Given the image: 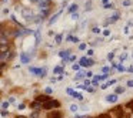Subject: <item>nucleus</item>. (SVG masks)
<instances>
[{"mask_svg":"<svg viewBox=\"0 0 133 118\" xmlns=\"http://www.w3.org/2000/svg\"><path fill=\"white\" fill-rule=\"evenodd\" d=\"M104 9H113V4H104Z\"/></svg>","mask_w":133,"mask_h":118,"instance_id":"obj_31","label":"nucleus"},{"mask_svg":"<svg viewBox=\"0 0 133 118\" xmlns=\"http://www.w3.org/2000/svg\"><path fill=\"white\" fill-rule=\"evenodd\" d=\"M117 68L120 70V71H124V67L123 66H117Z\"/></svg>","mask_w":133,"mask_h":118,"instance_id":"obj_40","label":"nucleus"},{"mask_svg":"<svg viewBox=\"0 0 133 118\" xmlns=\"http://www.w3.org/2000/svg\"><path fill=\"white\" fill-rule=\"evenodd\" d=\"M6 67V63L4 61H0V68H4Z\"/></svg>","mask_w":133,"mask_h":118,"instance_id":"obj_30","label":"nucleus"},{"mask_svg":"<svg viewBox=\"0 0 133 118\" xmlns=\"http://www.w3.org/2000/svg\"><path fill=\"white\" fill-rule=\"evenodd\" d=\"M123 4H124V6H130L132 2H130V0H126V2H123Z\"/></svg>","mask_w":133,"mask_h":118,"instance_id":"obj_26","label":"nucleus"},{"mask_svg":"<svg viewBox=\"0 0 133 118\" xmlns=\"http://www.w3.org/2000/svg\"><path fill=\"white\" fill-rule=\"evenodd\" d=\"M113 57H115V54H113V53H109V54H107V58H109V60H112Z\"/></svg>","mask_w":133,"mask_h":118,"instance_id":"obj_28","label":"nucleus"},{"mask_svg":"<svg viewBox=\"0 0 133 118\" xmlns=\"http://www.w3.org/2000/svg\"><path fill=\"white\" fill-rule=\"evenodd\" d=\"M70 109H72L73 112H76V111H77V109H79V107H77V105H75V104H73V105H70Z\"/></svg>","mask_w":133,"mask_h":118,"instance_id":"obj_17","label":"nucleus"},{"mask_svg":"<svg viewBox=\"0 0 133 118\" xmlns=\"http://www.w3.org/2000/svg\"><path fill=\"white\" fill-rule=\"evenodd\" d=\"M57 107H60V103L56 101V100H47L46 103L43 104L44 109H52V108H57Z\"/></svg>","mask_w":133,"mask_h":118,"instance_id":"obj_1","label":"nucleus"},{"mask_svg":"<svg viewBox=\"0 0 133 118\" xmlns=\"http://www.w3.org/2000/svg\"><path fill=\"white\" fill-rule=\"evenodd\" d=\"M56 43H57V44L62 43V36H56Z\"/></svg>","mask_w":133,"mask_h":118,"instance_id":"obj_21","label":"nucleus"},{"mask_svg":"<svg viewBox=\"0 0 133 118\" xmlns=\"http://www.w3.org/2000/svg\"><path fill=\"white\" fill-rule=\"evenodd\" d=\"M59 56H60L62 58H64V60H67V58L70 57V50H64V51H60V53H59Z\"/></svg>","mask_w":133,"mask_h":118,"instance_id":"obj_8","label":"nucleus"},{"mask_svg":"<svg viewBox=\"0 0 133 118\" xmlns=\"http://www.w3.org/2000/svg\"><path fill=\"white\" fill-rule=\"evenodd\" d=\"M126 58H127V54H126V53H123V54L120 56V60H126Z\"/></svg>","mask_w":133,"mask_h":118,"instance_id":"obj_24","label":"nucleus"},{"mask_svg":"<svg viewBox=\"0 0 133 118\" xmlns=\"http://www.w3.org/2000/svg\"><path fill=\"white\" fill-rule=\"evenodd\" d=\"M106 101H109V103H116V101H117V95H116V94L107 95V97H106Z\"/></svg>","mask_w":133,"mask_h":118,"instance_id":"obj_9","label":"nucleus"},{"mask_svg":"<svg viewBox=\"0 0 133 118\" xmlns=\"http://www.w3.org/2000/svg\"><path fill=\"white\" fill-rule=\"evenodd\" d=\"M83 73H77V74H76V80H80V78H83Z\"/></svg>","mask_w":133,"mask_h":118,"instance_id":"obj_18","label":"nucleus"},{"mask_svg":"<svg viewBox=\"0 0 133 118\" xmlns=\"http://www.w3.org/2000/svg\"><path fill=\"white\" fill-rule=\"evenodd\" d=\"M22 14H23V17L26 19V20H32V19H35L33 17V12L30 9H23L22 10Z\"/></svg>","mask_w":133,"mask_h":118,"instance_id":"obj_4","label":"nucleus"},{"mask_svg":"<svg viewBox=\"0 0 133 118\" xmlns=\"http://www.w3.org/2000/svg\"><path fill=\"white\" fill-rule=\"evenodd\" d=\"M79 68H80V66H79V64H75V66H73V70H75V71H77Z\"/></svg>","mask_w":133,"mask_h":118,"instance_id":"obj_29","label":"nucleus"},{"mask_svg":"<svg viewBox=\"0 0 133 118\" xmlns=\"http://www.w3.org/2000/svg\"><path fill=\"white\" fill-rule=\"evenodd\" d=\"M37 117H39V112L36 111V112H33V114H32V117H30V118H37Z\"/></svg>","mask_w":133,"mask_h":118,"instance_id":"obj_25","label":"nucleus"},{"mask_svg":"<svg viewBox=\"0 0 133 118\" xmlns=\"http://www.w3.org/2000/svg\"><path fill=\"white\" fill-rule=\"evenodd\" d=\"M67 40H69V41H73V43H77L79 38H77V37H72V36H70V37H67Z\"/></svg>","mask_w":133,"mask_h":118,"instance_id":"obj_16","label":"nucleus"},{"mask_svg":"<svg viewBox=\"0 0 133 118\" xmlns=\"http://www.w3.org/2000/svg\"><path fill=\"white\" fill-rule=\"evenodd\" d=\"M39 6H40L42 13H43V12H49L50 6H52V2H50V0H42V2H39Z\"/></svg>","mask_w":133,"mask_h":118,"instance_id":"obj_2","label":"nucleus"},{"mask_svg":"<svg viewBox=\"0 0 133 118\" xmlns=\"http://www.w3.org/2000/svg\"><path fill=\"white\" fill-rule=\"evenodd\" d=\"M73 97L75 98H77V100H83V97H82V94H79V92H73Z\"/></svg>","mask_w":133,"mask_h":118,"instance_id":"obj_14","label":"nucleus"},{"mask_svg":"<svg viewBox=\"0 0 133 118\" xmlns=\"http://www.w3.org/2000/svg\"><path fill=\"white\" fill-rule=\"evenodd\" d=\"M17 118H26V117H22V115H20V117H17Z\"/></svg>","mask_w":133,"mask_h":118,"instance_id":"obj_43","label":"nucleus"},{"mask_svg":"<svg viewBox=\"0 0 133 118\" xmlns=\"http://www.w3.org/2000/svg\"><path fill=\"white\" fill-rule=\"evenodd\" d=\"M99 32H100V30H99L97 27H93V33H99Z\"/></svg>","mask_w":133,"mask_h":118,"instance_id":"obj_36","label":"nucleus"},{"mask_svg":"<svg viewBox=\"0 0 133 118\" xmlns=\"http://www.w3.org/2000/svg\"><path fill=\"white\" fill-rule=\"evenodd\" d=\"M30 73L37 74L39 77H44V75H46V68H36V67H30Z\"/></svg>","mask_w":133,"mask_h":118,"instance_id":"obj_3","label":"nucleus"},{"mask_svg":"<svg viewBox=\"0 0 133 118\" xmlns=\"http://www.w3.org/2000/svg\"><path fill=\"white\" fill-rule=\"evenodd\" d=\"M7 107H9V103H7V101H4V103L2 104V108H3V109H6Z\"/></svg>","mask_w":133,"mask_h":118,"instance_id":"obj_22","label":"nucleus"},{"mask_svg":"<svg viewBox=\"0 0 133 118\" xmlns=\"http://www.w3.org/2000/svg\"><path fill=\"white\" fill-rule=\"evenodd\" d=\"M73 92H75V91H73V90H72V88H67V94H70V95H72V94H73Z\"/></svg>","mask_w":133,"mask_h":118,"instance_id":"obj_33","label":"nucleus"},{"mask_svg":"<svg viewBox=\"0 0 133 118\" xmlns=\"http://www.w3.org/2000/svg\"><path fill=\"white\" fill-rule=\"evenodd\" d=\"M20 60H22V63H23V64H27L30 61V56L27 54V53H22V54H20Z\"/></svg>","mask_w":133,"mask_h":118,"instance_id":"obj_6","label":"nucleus"},{"mask_svg":"<svg viewBox=\"0 0 133 118\" xmlns=\"http://www.w3.org/2000/svg\"><path fill=\"white\" fill-rule=\"evenodd\" d=\"M123 91H124L123 87H117V88H116V92H117V94H120V92H123Z\"/></svg>","mask_w":133,"mask_h":118,"instance_id":"obj_19","label":"nucleus"},{"mask_svg":"<svg viewBox=\"0 0 133 118\" xmlns=\"http://www.w3.org/2000/svg\"><path fill=\"white\" fill-rule=\"evenodd\" d=\"M107 78V74H103V75H99V80H106Z\"/></svg>","mask_w":133,"mask_h":118,"instance_id":"obj_23","label":"nucleus"},{"mask_svg":"<svg viewBox=\"0 0 133 118\" xmlns=\"http://www.w3.org/2000/svg\"><path fill=\"white\" fill-rule=\"evenodd\" d=\"M80 66H83V67H90V66H93V60H89V58L83 57V58H80Z\"/></svg>","mask_w":133,"mask_h":118,"instance_id":"obj_5","label":"nucleus"},{"mask_svg":"<svg viewBox=\"0 0 133 118\" xmlns=\"http://www.w3.org/2000/svg\"><path fill=\"white\" fill-rule=\"evenodd\" d=\"M60 14H62V12H57V13H56V14L53 16V17L50 19V20H49V24H53V23H55V21L57 20V17H59V16H60Z\"/></svg>","mask_w":133,"mask_h":118,"instance_id":"obj_11","label":"nucleus"},{"mask_svg":"<svg viewBox=\"0 0 133 118\" xmlns=\"http://www.w3.org/2000/svg\"><path fill=\"white\" fill-rule=\"evenodd\" d=\"M127 71H130V73H133V66H132V67H130V68H129V70H127Z\"/></svg>","mask_w":133,"mask_h":118,"instance_id":"obj_42","label":"nucleus"},{"mask_svg":"<svg viewBox=\"0 0 133 118\" xmlns=\"http://www.w3.org/2000/svg\"><path fill=\"white\" fill-rule=\"evenodd\" d=\"M36 100H37V103H46L47 100H50V98L47 97V95H39Z\"/></svg>","mask_w":133,"mask_h":118,"instance_id":"obj_10","label":"nucleus"},{"mask_svg":"<svg viewBox=\"0 0 133 118\" xmlns=\"http://www.w3.org/2000/svg\"><path fill=\"white\" fill-rule=\"evenodd\" d=\"M97 118H110V115H107V114H103V115H99Z\"/></svg>","mask_w":133,"mask_h":118,"instance_id":"obj_27","label":"nucleus"},{"mask_svg":"<svg viewBox=\"0 0 133 118\" xmlns=\"http://www.w3.org/2000/svg\"><path fill=\"white\" fill-rule=\"evenodd\" d=\"M79 49H80V50H84V49H86V44H80V46H79Z\"/></svg>","mask_w":133,"mask_h":118,"instance_id":"obj_32","label":"nucleus"},{"mask_svg":"<svg viewBox=\"0 0 133 118\" xmlns=\"http://www.w3.org/2000/svg\"><path fill=\"white\" fill-rule=\"evenodd\" d=\"M2 115H3V117H7V111H6V109H3V111H2Z\"/></svg>","mask_w":133,"mask_h":118,"instance_id":"obj_34","label":"nucleus"},{"mask_svg":"<svg viewBox=\"0 0 133 118\" xmlns=\"http://www.w3.org/2000/svg\"><path fill=\"white\" fill-rule=\"evenodd\" d=\"M15 101H16V98H13V97L9 98V103H15Z\"/></svg>","mask_w":133,"mask_h":118,"instance_id":"obj_39","label":"nucleus"},{"mask_svg":"<svg viewBox=\"0 0 133 118\" xmlns=\"http://www.w3.org/2000/svg\"><path fill=\"white\" fill-rule=\"evenodd\" d=\"M32 2H39V0H32Z\"/></svg>","mask_w":133,"mask_h":118,"instance_id":"obj_44","label":"nucleus"},{"mask_svg":"<svg viewBox=\"0 0 133 118\" xmlns=\"http://www.w3.org/2000/svg\"><path fill=\"white\" fill-rule=\"evenodd\" d=\"M127 107H129V108H133V101H132V103L127 104Z\"/></svg>","mask_w":133,"mask_h":118,"instance_id":"obj_41","label":"nucleus"},{"mask_svg":"<svg viewBox=\"0 0 133 118\" xmlns=\"http://www.w3.org/2000/svg\"><path fill=\"white\" fill-rule=\"evenodd\" d=\"M53 91V90L52 88H49V87H47V88H46V92H47V94H50V92H52Z\"/></svg>","mask_w":133,"mask_h":118,"instance_id":"obj_38","label":"nucleus"},{"mask_svg":"<svg viewBox=\"0 0 133 118\" xmlns=\"http://www.w3.org/2000/svg\"><path fill=\"white\" fill-rule=\"evenodd\" d=\"M39 107H40V103H37V101L32 104V108H39Z\"/></svg>","mask_w":133,"mask_h":118,"instance_id":"obj_20","label":"nucleus"},{"mask_svg":"<svg viewBox=\"0 0 133 118\" xmlns=\"http://www.w3.org/2000/svg\"><path fill=\"white\" fill-rule=\"evenodd\" d=\"M117 19H119V13H116L115 16H113V17H110V23H115V21H117Z\"/></svg>","mask_w":133,"mask_h":118,"instance_id":"obj_12","label":"nucleus"},{"mask_svg":"<svg viewBox=\"0 0 133 118\" xmlns=\"http://www.w3.org/2000/svg\"><path fill=\"white\" fill-rule=\"evenodd\" d=\"M47 118H62V114L59 111H52L47 114Z\"/></svg>","mask_w":133,"mask_h":118,"instance_id":"obj_7","label":"nucleus"},{"mask_svg":"<svg viewBox=\"0 0 133 118\" xmlns=\"http://www.w3.org/2000/svg\"><path fill=\"white\" fill-rule=\"evenodd\" d=\"M76 10H77V4H72V6L69 7V12H70V13L76 12Z\"/></svg>","mask_w":133,"mask_h":118,"instance_id":"obj_13","label":"nucleus"},{"mask_svg":"<svg viewBox=\"0 0 133 118\" xmlns=\"http://www.w3.org/2000/svg\"><path fill=\"white\" fill-rule=\"evenodd\" d=\"M55 73H56V74H62V73H63V68H62V67H56Z\"/></svg>","mask_w":133,"mask_h":118,"instance_id":"obj_15","label":"nucleus"},{"mask_svg":"<svg viewBox=\"0 0 133 118\" xmlns=\"http://www.w3.org/2000/svg\"><path fill=\"white\" fill-rule=\"evenodd\" d=\"M103 34H104V36H109V34H110V32H109V30H104Z\"/></svg>","mask_w":133,"mask_h":118,"instance_id":"obj_37","label":"nucleus"},{"mask_svg":"<svg viewBox=\"0 0 133 118\" xmlns=\"http://www.w3.org/2000/svg\"><path fill=\"white\" fill-rule=\"evenodd\" d=\"M127 87H133V81H132V80L127 81Z\"/></svg>","mask_w":133,"mask_h":118,"instance_id":"obj_35","label":"nucleus"}]
</instances>
